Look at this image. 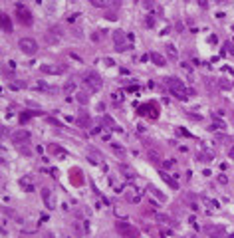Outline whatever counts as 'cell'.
I'll return each mask as SVG.
<instances>
[{
    "mask_svg": "<svg viewBox=\"0 0 234 238\" xmlns=\"http://www.w3.org/2000/svg\"><path fill=\"white\" fill-rule=\"evenodd\" d=\"M167 85H169L171 93H173L177 99L185 101V99L189 97V89L185 87V83H183L181 79H177V77H169V79H167Z\"/></svg>",
    "mask_w": 234,
    "mask_h": 238,
    "instance_id": "1",
    "label": "cell"
},
{
    "mask_svg": "<svg viewBox=\"0 0 234 238\" xmlns=\"http://www.w3.org/2000/svg\"><path fill=\"white\" fill-rule=\"evenodd\" d=\"M115 230L121 238H139V230H137L133 224L123 222V220H117L115 222Z\"/></svg>",
    "mask_w": 234,
    "mask_h": 238,
    "instance_id": "2",
    "label": "cell"
},
{
    "mask_svg": "<svg viewBox=\"0 0 234 238\" xmlns=\"http://www.w3.org/2000/svg\"><path fill=\"white\" fill-rule=\"evenodd\" d=\"M83 83L89 87V91H99V89H101V85H103L101 77H99L95 72H87L85 76H83Z\"/></svg>",
    "mask_w": 234,
    "mask_h": 238,
    "instance_id": "3",
    "label": "cell"
},
{
    "mask_svg": "<svg viewBox=\"0 0 234 238\" xmlns=\"http://www.w3.org/2000/svg\"><path fill=\"white\" fill-rule=\"evenodd\" d=\"M18 46L26 56H34V54L38 52V44H36V40H32V38H22L18 42Z\"/></svg>",
    "mask_w": 234,
    "mask_h": 238,
    "instance_id": "4",
    "label": "cell"
},
{
    "mask_svg": "<svg viewBox=\"0 0 234 238\" xmlns=\"http://www.w3.org/2000/svg\"><path fill=\"white\" fill-rule=\"evenodd\" d=\"M127 40L129 38H125L123 30H115L113 32V42H115V50H117V52H125V50H129Z\"/></svg>",
    "mask_w": 234,
    "mask_h": 238,
    "instance_id": "5",
    "label": "cell"
},
{
    "mask_svg": "<svg viewBox=\"0 0 234 238\" xmlns=\"http://www.w3.org/2000/svg\"><path fill=\"white\" fill-rule=\"evenodd\" d=\"M16 14H18V20L24 26H32V14L24 4H16Z\"/></svg>",
    "mask_w": 234,
    "mask_h": 238,
    "instance_id": "6",
    "label": "cell"
},
{
    "mask_svg": "<svg viewBox=\"0 0 234 238\" xmlns=\"http://www.w3.org/2000/svg\"><path fill=\"white\" fill-rule=\"evenodd\" d=\"M204 232L210 238H224L226 236V228L222 224H208V226H204Z\"/></svg>",
    "mask_w": 234,
    "mask_h": 238,
    "instance_id": "7",
    "label": "cell"
},
{
    "mask_svg": "<svg viewBox=\"0 0 234 238\" xmlns=\"http://www.w3.org/2000/svg\"><path fill=\"white\" fill-rule=\"evenodd\" d=\"M12 141H14L16 145H24L26 141H30V133H28L26 129H20V131L12 133Z\"/></svg>",
    "mask_w": 234,
    "mask_h": 238,
    "instance_id": "8",
    "label": "cell"
},
{
    "mask_svg": "<svg viewBox=\"0 0 234 238\" xmlns=\"http://www.w3.org/2000/svg\"><path fill=\"white\" fill-rule=\"evenodd\" d=\"M46 40L50 42V44H60V40H62V32H60V28H52V30L46 34Z\"/></svg>",
    "mask_w": 234,
    "mask_h": 238,
    "instance_id": "9",
    "label": "cell"
},
{
    "mask_svg": "<svg viewBox=\"0 0 234 238\" xmlns=\"http://www.w3.org/2000/svg\"><path fill=\"white\" fill-rule=\"evenodd\" d=\"M40 70H42L44 74H54V76H58V74L64 72V68H60V66H50V64H44Z\"/></svg>",
    "mask_w": 234,
    "mask_h": 238,
    "instance_id": "10",
    "label": "cell"
},
{
    "mask_svg": "<svg viewBox=\"0 0 234 238\" xmlns=\"http://www.w3.org/2000/svg\"><path fill=\"white\" fill-rule=\"evenodd\" d=\"M149 56H151V62H153V64H155V66H159V68H163V66L167 64V60H165V58H163V56H161V54H159V52H151V54H149Z\"/></svg>",
    "mask_w": 234,
    "mask_h": 238,
    "instance_id": "11",
    "label": "cell"
},
{
    "mask_svg": "<svg viewBox=\"0 0 234 238\" xmlns=\"http://www.w3.org/2000/svg\"><path fill=\"white\" fill-rule=\"evenodd\" d=\"M20 187H22L24 191H28V193H32V191H34V183H32V177H22V179H20Z\"/></svg>",
    "mask_w": 234,
    "mask_h": 238,
    "instance_id": "12",
    "label": "cell"
},
{
    "mask_svg": "<svg viewBox=\"0 0 234 238\" xmlns=\"http://www.w3.org/2000/svg\"><path fill=\"white\" fill-rule=\"evenodd\" d=\"M147 111H149V115H151V117H157V109H155V105H153V103L139 107V113H141V115H147Z\"/></svg>",
    "mask_w": 234,
    "mask_h": 238,
    "instance_id": "13",
    "label": "cell"
},
{
    "mask_svg": "<svg viewBox=\"0 0 234 238\" xmlns=\"http://www.w3.org/2000/svg\"><path fill=\"white\" fill-rule=\"evenodd\" d=\"M36 115H42L40 111H22L20 113V123H28L32 117H36Z\"/></svg>",
    "mask_w": 234,
    "mask_h": 238,
    "instance_id": "14",
    "label": "cell"
},
{
    "mask_svg": "<svg viewBox=\"0 0 234 238\" xmlns=\"http://www.w3.org/2000/svg\"><path fill=\"white\" fill-rule=\"evenodd\" d=\"M161 179L171 187V189H179V183L175 181V179H171V175H167V173H163V171H161Z\"/></svg>",
    "mask_w": 234,
    "mask_h": 238,
    "instance_id": "15",
    "label": "cell"
},
{
    "mask_svg": "<svg viewBox=\"0 0 234 238\" xmlns=\"http://www.w3.org/2000/svg\"><path fill=\"white\" fill-rule=\"evenodd\" d=\"M2 30L6 32V34L12 32V22H10V16L8 14H2Z\"/></svg>",
    "mask_w": 234,
    "mask_h": 238,
    "instance_id": "16",
    "label": "cell"
},
{
    "mask_svg": "<svg viewBox=\"0 0 234 238\" xmlns=\"http://www.w3.org/2000/svg\"><path fill=\"white\" fill-rule=\"evenodd\" d=\"M42 198H44V204L48 208H52V197H50V189H42Z\"/></svg>",
    "mask_w": 234,
    "mask_h": 238,
    "instance_id": "17",
    "label": "cell"
},
{
    "mask_svg": "<svg viewBox=\"0 0 234 238\" xmlns=\"http://www.w3.org/2000/svg\"><path fill=\"white\" fill-rule=\"evenodd\" d=\"M155 218L159 220V222H165V224H169V226H175V220H173V218H169L167 214H159V212H157Z\"/></svg>",
    "mask_w": 234,
    "mask_h": 238,
    "instance_id": "18",
    "label": "cell"
},
{
    "mask_svg": "<svg viewBox=\"0 0 234 238\" xmlns=\"http://www.w3.org/2000/svg\"><path fill=\"white\" fill-rule=\"evenodd\" d=\"M111 149H113V153H115L117 157H121V159L127 155V151H125V149L121 147V145H117V143H111Z\"/></svg>",
    "mask_w": 234,
    "mask_h": 238,
    "instance_id": "19",
    "label": "cell"
},
{
    "mask_svg": "<svg viewBox=\"0 0 234 238\" xmlns=\"http://www.w3.org/2000/svg\"><path fill=\"white\" fill-rule=\"evenodd\" d=\"M165 50H167V54H169V58H173V60H177V58H179V54H177V50H175L173 44H167Z\"/></svg>",
    "mask_w": 234,
    "mask_h": 238,
    "instance_id": "20",
    "label": "cell"
},
{
    "mask_svg": "<svg viewBox=\"0 0 234 238\" xmlns=\"http://www.w3.org/2000/svg\"><path fill=\"white\" fill-rule=\"evenodd\" d=\"M147 157L151 159V163H159V161H161V155H159L157 151H153V149H149V151H147Z\"/></svg>",
    "mask_w": 234,
    "mask_h": 238,
    "instance_id": "21",
    "label": "cell"
},
{
    "mask_svg": "<svg viewBox=\"0 0 234 238\" xmlns=\"http://www.w3.org/2000/svg\"><path fill=\"white\" fill-rule=\"evenodd\" d=\"M149 191H151V193H153V195H155V197H157L159 200H161V202H165V200H167V197H165V195H163V193H161V191H157V189H155V187H149Z\"/></svg>",
    "mask_w": 234,
    "mask_h": 238,
    "instance_id": "22",
    "label": "cell"
},
{
    "mask_svg": "<svg viewBox=\"0 0 234 238\" xmlns=\"http://www.w3.org/2000/svg\"><path fill=\"white\" fill-rule=\"evenodd\" d=\"M77 101L81 103V105H85V103L89 101V97H87V93H85V91H77Z\"/></svg>",
    "mask_w": 234,
    "mask_h": 238,
    "instance_id": "23",
    "label": "cell"
},
{
    "mask_svg": "<svg viewBox=\"0 0 234 238\" xmlns=\"http://www.w3.org/2000/svg\"><path fill=\"white\" fill-rule=\"evenodd\" d=\"M50 151L56 153L58 157H66V151H64V149H60V147H56V145H50Z\"/></svg>",
    "mask_w": 234,
    "mask_h": 238,
    "instance_id": "24",
    "label": "cell"
},
{
    "mask_svg": "<svg viewBox=\"0 0 234 238\" xmlns=\"http://www.w3.org/2000/svg\"><path fill=\"white\" fill-rule=\"evenodd\" d=\"M74 228H76V232H77L79 236H83V234H85V226H83L81 222H74Z\"/></svg>",
    "mask_w": 234,
    "mask_h": 238,
    "instance_id": "25",
    "label": "cell"
},
{
    "mask_svg": "<svg viewBox=\"0 0 234 238\" xmlns=\"http://www.w3.org/2000/svg\"><path fill=\"white\" fill-rule=\"evenodd\" d=\"M103 123H105V125H107V127H109V129H117V125H115V121H113V119H111V117H109V115H105V117H103Z\"/></svg>",
    "mask_w": 234,
    "mask_h": 238,
    "instance_id": "26",
    "label": "cell"
},
{
    "mask_svg": "<svg viewBox=\"0 0 234 238\" xmlns=\"http://www.w3.org/2000/svg\"><path fill=\"white\" fill-rule=\"evenodd\" d=\"M77 123L79 125H85V127H87V125H89V117H87V115H79V117H77Z\"/></svg>",
    "mask_w": 234,
    "mask_h": 238,
    "instance_id": "27",
    "label": "cell"
},
{
    "mask_svg": "<svg viewBox=\"0 0 234 238\" xmlns=\"http://www.w3.org/2000/svg\"><path fill=\"white\" fill-rule=\"evenodd\" d=\"M91 4H93V6H97V8H107V6H109V2H105V0H93Z\"/></svg>",
    "mask_w": 234,
    "mask_h": 238,
    "instance_id": "28",
    "label": "cell"
},
{
    "mask_svg": "<svg viewBox=\"0 0 234 238\" xmlns=\"http://www.w3.org/2000/svg\"><path fill=\"white\" fill-rule=\"evenodd\" d=\"M18 149H20V153H22V155H26V157H30V155H32V151L26 147V143H24V145H18Z\"/></svg>",
    "mask_w": 234,
    "mask_h": 238,
    "instance_id": "29",
    "label": "cell"
},
{
    "mask_svg": "<svg viewBox=\"0 0 234 238\" xmlns=\"http://www.w3.org/2000/svg\"><path fill=\"white\" fill-rule=\"evenodd\" d=\"M64 89H66V93H72V91H74V89H76V83H74V81H70V83H66V87H64Z\"/></svg>",
    "mask_w": 234,
    "mask_h": 238,
    "instance_id": "30",
    "label": "cell"
},
{
    "mask_svg": "<svg viewBox=\"0 0 234 238\" xmlns=\"http://www.w3.org/2000/svg\"><path fill=\"white\" fill-rule=\"evenodd\" d=\"M145 24H147L149 28H151V26H155V18H153V16H147V20H145Z\"/></svg>",
    "mask_w": 234,
    "mask_h": 238,
    "instance_id": "31",
    "label": "cell"
},
{
    "mask_svg": "<svg viewBox=\"0 0 234 238\" xmlns=\"http://www.w3.org/2000/svg\"><path fill=\"white\" fill-rule=\"evenodd\" d=\"M175 165V161H173V159H169V161H165V167H167V169H171V167H173Z\"/></svg>",
    "mask_w": 234,
    "mask_h": 238,
    "instance_id": "32",
    "label": "cell"
},
{
    "mask_svg": "<svg viewBox=\"0 0 234 238\" xmlns=\"http://www.w3.org/2000/svg\"><path fill=\"white\" fill-rule=\"evenodd\" d=\"M228 157H230V159H234V145H232L230 149H228Z\"/></svg>",
    "mask_w": 234,
    "mask_h": 238,
    "instance_id": "33",
    "label": "cell"
},
{
    "mask_svg": "<svg viewBox=\"0 0 234 238\" xmlns=\"http://www.w3.org/2000/svg\"><path fill=\"white\" fill-rule=\"evenodd\" d=\"M226 48H228V52H230V54H232V56H234V46H232V44H228V46H226Z\"/></svg>",
    "mask_w": 234,
    "mask_h": 238,
    "instance_id": "34",
    "label": "cell"
}]
</instances>
